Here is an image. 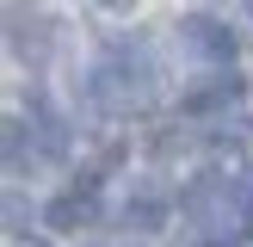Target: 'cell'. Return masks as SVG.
<instances>
[{"mask_svg": "<svg viewBox=\"0 0 253 247\" xmlns=\"http://www.w3.org/2000/svg\"><path fill=\"white\" fill-rule=\"evenodd\" d=\"M179 49L192 62H204V68H229L235 62V31L222 19H210V12H192V19H179Z\"/></svg>", "mask_w": 253, "mask_h": 247, "instance_id": "obj_1", "label": "cell"}, {"mask_svg": "<svg viewBox=\"0 0 253 247\" xmlns=\"http://www.w3.org/2000/svg\"><path fill=\"white\" fill-rule=\"evenodd\" d=\"M6 43H12V56H19L25 68H49V56H56V19L19 6L6 19Z\"/></svg>", "mask_w": 253, "mask_h": 247, "instance_id": "obj_2", "label": "cell"}, {"mask_svg": "<svg viewBox=\"0 0 253 247\" xmlns=\"http://www.w3.org/2000/svg\"><path fill=\"white\" fill-rule=\"evenodd\" d=\"M241 99V81H235V68H210L204 81L185 93V111L192 118H204V111H222V105H235Z\"/></svg>", "mask_w": 253, "mask_h": 247, "instance_id": "obj_3", "label": "cell"}, {"mask_svg": "<svg viewBox=\"0 0 253 247\" xmlns=\"http://www.w3.org/2000/svg\"><path fill=\"white\" fill-rule=\"evenodd\" d=\"M93 216H99V198H93V185H86V192H62L56 204L43 210V222H49V229H86Z\"/></svg>", "mask_w": 253, "mask_h": 247, "instance_id": "obj_4", "label": "cell"}, {"mask_svg": "<svg viewBox=\"0 0 253 247\" xmlns=\"http://www.w3.org/2000/svg\"><path fill=\"white\" fill-rule=\"evenodd\" d=\"M31 155H37L31 124H25V118H0V167H25Z\"/></svg>", "mask_w": 253, "mask_h": 247, "instance_id": "obj_5", "label": "cell"}, {"mask_svg": "<svg viewBox=\"0 0 253 247\" xmlns=\"http://www.w3.org/2000/svg\"><path fill=\"white\" fill-rule=\"evenodd\" d=\"M167 222V198H130L124 204V229H161Z\"/></svg>", "mask_w": 253, "mask_h": 247, "instance_id": "obj_6", "label": "cell"}, {"mask_svg": "<svg viewBox=\"0 0 253 247\" xmlns=\"http://www.w3.org/2000/svg\"><path fill=\"white\" fill-rule=\"evenodd\" d=\"M0 222H31V204L19 192H0Z\"/></svg>", "mask_w": 253, "mask_h": 247, "instance_id": "obj_7", "label": "cell"}, {"mask_svg": "<svg viewBox=\"0 0 253 247\" xmlns=\"http://www.w3.org/2000/svg\"><path fill=\"white\" fill-rule=\"evenodd\" d=\"M99 6H105V12H130L136 0H99Z\"/></svg>", "mask_w": 253, "mask_h": 247, "instance_id": "obj_8", "label": "cell"}, {"mask_svg": "<svg viewBox=\"0 0 253 247\" xmlns=\"http://www.w3.org/2000/svg\"><path fill=\"white\" fill-rule=\"evenodd\" d=\"M19 247H43V241H19Z\"/></svg>", "mask_w": 253, "mask_h": 247, "instance_id": "obj_9", "label": "cell"}, {"mask_svg": "<svg viewBox=\"0 0 253 247\" xmlns=\"http://www.w3.org/2000/svg\"><path fill=\"white\" fill-rule=\"evenodd\" d=\"M247 6H253V0H247Z\"/></svg>", "mask_w": 253, "mask_h": 247, "instance_id": "obj_10", "label": "cell"}]
</instances>
